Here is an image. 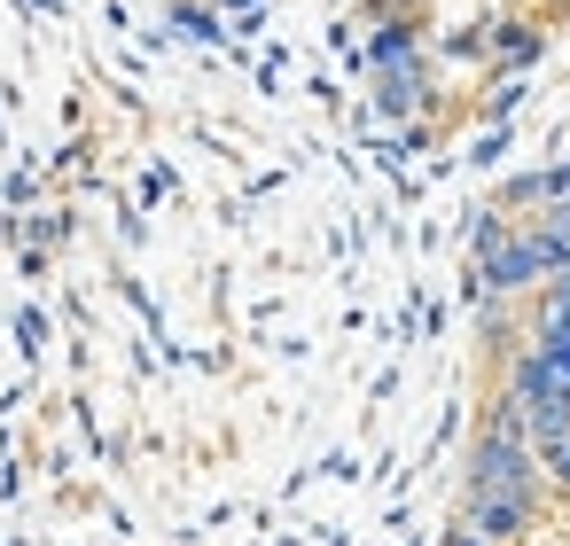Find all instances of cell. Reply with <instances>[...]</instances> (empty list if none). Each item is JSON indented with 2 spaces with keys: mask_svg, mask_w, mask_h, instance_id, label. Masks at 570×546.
Here are the masks:
<instances>
[{
  "mask_svg": "<svg viewBox=\"0 0 570 546\" xmlns=\"http://www.w3.org/2000/svg\"><path fill=\"white\" fill-rule=\"evenodd\" d=\"M539 289H547V250H539V235H531V227H515L484 266H469V305H484V297L523 305V297H539Z\"/></svg>",
  "mask_w": 570,
  "mask_h": 546,
  "instance_id": "1",
  "label": "cell"
},
{
  "mask_svg": "<svg viewBox=\"0 0 570 546\" xmlns=\"http://www.w3.org/2000/svg\"><path fill=\"white\" fill-rule=\"evenodd\" d=\"M461 523L492 546H523L539 530V499H500V492H461Z\"/></svg>",
  "mask_w": 570,
  "mask_h": 546,
  "instance_id": "2",
  "label": "cell"
},
{
  "mask_svg": "<svg viewBox=\"0 0 570 546\" xmlns=\"http://www.w3.org/2000/svg\"><path fill=\"white\" fill-rule=\"evenodd\" d=\"M414 102H422V56H414V63H391V71L375 79V110H383V118H414Z\"/></svg>",
  "mask_w": 570,
  "mask_h": 546,
  "instance_id": "3",
  "label": "cell"
},
{
  "mask_svg": "<svg viewBox=\"0 0 570 546\" xmlns=\"http://www.w3.org/2000/svg\"><path fill=\"white\" fill-rule=\"evenodd\" d=\"M554 196V165H539V172H515V180H500V211H515V219H531V203H547Z\"/></svg>",
  "mask_w": 570,
  "mask_h": 546,
  "instance_id": "4",
  "label": "cell"
},
{
  "mask_svg": "<svg viewBox=\"0 0 570 546\" xmlns=\"http://www.w3.org/2000/svg\"><path fill=\"white\" fill-rule=\"evenodd\" d=\"M554 328H570V274H554V281L531 297V328H523V336H554Z\"/></svg>",
  "mask_w": 570,
  "mask_h": 546,
  "instance_id": "5",
  "label": "cell"
},
{
  "mask_svg": "<svg viewBox=\"0 0 570 546\" xmlns=\"http://www.w3.org/2000/svg\"><path fill=\"white\" fill-rule=\"evenodd\" d=\"M367 63H375V71L414 63V24H406V17H399V24H383V32H375V48H367Z\"/></svg>",
  "mask_w": 570,
  "mask_h": 546,
  "instance_id": "6",
  "label": "cell"
},
{
  "mask_svg": "<svg viewBox=\"0 0 570 546\" xmlns=\"http://www.w3.org/2000/svg\"><path fill=\"white\" fill-rule=\"evenodd\" d=\"M173 24L188 40H219V9H212V0H173Z\"/></svg>",
  "mask_w": 570,
  "mask_h": 546,
  "instance_id": "7",
  "label": "cell"
},
{
  "mask_svg": "<svg viewBox=\"0 0 570 546\" xmlns=\"http://www.w3.org/2000/svg\"><path fill=\"white\" fill-rule=\"evenodd\" d=\"M539 468H547V492H554V499H570V437H562V445H547V453H539Z\"/></svg>",
  "mask_w": 570,
  "mask_h": 546,
  "instance_id": "8",
  "label": "cell"
},
{
  "mask_svg": "<svg viewBox=\"0 0 570 546\" xmlns=\"http://www.w3.org/2000/svg\"><path fill=\"white\" fill-rule=\"evenodd\" d=\"M500 56H508V63H523V56H539V32H500Z\"/></svg>",
  "mask_w": 570,
  "mask_h": 546,
  "instance_id": "9",
  "label": "cell"
},
{
  "mask_svg": "<svg viewBox=\"0 0 570 546\" xmlns=\"http://www.w3.org/2000/svg\"><path fill=\"white\" fill-rule=\"evenodd\" d=\"M438 546H492V538H476L469 523H445V538H438Z\"/></svg>",
  "mask_w": 570,
  "mask_h": 546,
  "instance_id": "10",
  "label": "cell"
},
{
  "mask_svg": "<svg viewBox=\"0 0 570 546\" xmlns=\"http://www.w3.org/2000/svg\"><path fill=\"white\" fill-rule=\"evenodd\" d=\"M212 9H219V17H227V9H235V17H258V0H212Z\"/></svg>",
  "mask_w": 570,
  "mask_h": 546,
  "instance_id": "11",
  "label": "cell"
},
{
  "mask_svg": "<svg viewBox=\"0 0 570 546\" xmlns=\"http://www.w3.org/2000/svg\"><path fill=\"white\" fill-rule=\"evenodd\" d=\"M554 196H570V157H562V165H554Z\"/></svg>",
  "mask_w": 570,
  "mask_h": 546,
  "instance_id": "12",
  "label": "cell"
}]
</instances>
